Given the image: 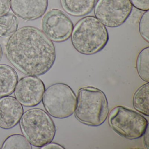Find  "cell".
<instances>
[{
    "label": "cell",
    "instance_id": "obj_8",
    "mask_svg": "<svg viewBox=\"0 0 149 149\" xmlns=\"http://www.w3.org/2000/svg\"><path fill=\"white\" fill-rule=\"evenodd\" d=\"M44 33L54 42L61 43L68 40L72 34L74 24L61 10L53 9L45 14L42 21Z\"/></svg>",
    "mask_w": 149,
    "mask_h": 149
},
{
    "label": "cell",
    "instance_id": "obj_2",
    "mask_svg": "<svg viewBox=\"0 0 149 149\" xmlns=\"http://www.w3.org/2000/svg\"><path fill=\"white\" fill-rule=\"evenodd\" d=\"M71 40L78 53L92 55L105 47L109 40V33L105 26L95 17L85 16L74 26Z\"/></svg>",
    "mask_w": 149,
    "mask_h": 149
},
{
    "label": "cell",
    "instance_id": "obj_23",
    "mask_svg": "<svg viewBox=\"0 0 149 149\" xmlns=\"http://www.w3.org/2000/svg\"><path fill=\"white\" fill-rule=\"evenodd\" d=\"M3 56V50H2V47L1 45L0 44V61H1V59Z\"/></svg>",
    "mask_w": 149,
    "mask_h": 149
},
{
    "label": "cell",
    "instance_id": "obj_11",
    "mask_svg": "<svg viewBox=\"0 0 149 149\" xmlns=\"http://www.w3.org/2000/svg\"><path fill=\"white\" fill-rule=\"evenodd\" d=\"M48 6V0H11V8L15 14L26 21L42 17Z\"/></svg>",
    "mask_w": 149,
    "mask_h": 149
},
{
    "label": "cell",
    "instance_id": "obj_5",
    "mask_svg": "<svg viewBox=\"0 0 149 149\" xmlns=\"http://www.w3.org/2000/svg\"><path fill=\"white\" fill-rule=\"evenodd\" d=\"M108 121L113 130L130 140L142 137L149 125L147 119L140 113L123 106L113 108L108 115Z\"/></svg>",
    "mask_w": 149,
    "mask_h": 149
},
{
    "label": "cell",
    "instance_id": "obj_9",
    "mask_svg": "<svg viewBox=\"0 0 149 149\" xmlns=\"http://www.w3.org/2000/svg\"><path fill=\"white\" fill-rule=\"evenodd\" d=\"M45 90V84L42 80L37 77L27 76L18 82L14 95L22 105L34 107L42 101Z\"/></svg>",
    "mask_w": 149,
    "mask_h": 149
},
{
    "label": "cell",
    "instance_id": "obj_18",
    "mask_svg": "<svg viewBox=\"0 0 149 149\" xmlns=\"http://www.w3.org/2000/svg\"><path fill=\"white\" fill-rule=\"evenodd\" d=\"M149 11H146L140 18L139 30L141 37L147 43L149 42Z\"/></svg>",
    "mask_w": 149,
    "mask_h": 149
},
{
    "label": "cell",
    "instance_id": "obj_22",
    "mask_svg": "<svg viewBox=\"0 0 149 149\" xmlns=\"http://www.w3.org/2000/svg\"><path fill=\"white\" fill-rule=\"evenodd\" d=\"M149 125H148L143 135V136L144 145L145 148L147 149H149Z\"/></svg>",
    "mask_w": 149,
    "mask_h": 149
},
{
    "label": "cell",
    "instance_id": "obj_1",
    "mask_svg": "<svg viewBox=\"0 0 149 149\" xmlns=\"http://www.w3.org/2000/svg\"><path fill=\"white\" fill-rule=\"evenodd\" d=\"M9 62L26 76L45 74L54 66L56 57L53 42L40 29L26 26L10 36L5 47Z\"/></svg>",
    "mask_w": 149,
    "mask_h": 149
},
{
    "label": "cell",
    "instance_id": "obj_21",
    "mask_svg": "<svg viewBox=\"0 0 149 149\" xmlns=\"http://www.w3.org/2000/svg\"><path fill=\"white\" fill-rule=\"evenodd\" d=\"M42 149H64L65 148L63 146L57 143H51L45 145L42 147H41Z\"/></svg>",
    "mask_w": 149,
    "mask_h": 149
},
{
    "label": "cell",
    "instance_id": "obj_12",
    "mask_svg": "<svg viewBox=\"0 0 149 149\" xmlns=\"http://www.w3.org/2000/svg\"><path fill=\"white\" fill-rule=\"evenodd\" d=\"M18 81V74L13 68L0 64V98L13 94Z\"/></svg>",
    "mask_w": 149,
    "mask_h": 149
},
{
    "label": "cell",
    "instance_id": "obj_20",
    "mask_svg": "<svg viewBox=\"0 0 149 149\" xmlns=\"http://www.w3.org/2000/svg\"><path fill=\"white\" fill-rule=\"evenodd\" d=\"M11 9V0H0V16L7 14Z\"/></svg>",
    "mask_w": 149,
    "mask_h": 149
},
{
    "label": "cell",
    "instance_id": "obj_4",
    "mask_svg": "<svg viewBox=\"0 0 149 149\" xmlns=\"http://www.w3.org/2000/svg\"><path fill=\"white\" fill-rule=\"evenodd\" d=\"M19 123L22 133L35 147H42L52 142L55 136L54 122L42 109L34 108L26 111Z\"/></svg>",
    "mask_w": 149,
    "mask_h": 149
},
{
    "label": "cell",
    "instance_id": "obj_6",
    "mask_svg": "<svg viewBox=\"0 0 149 149\" xmlns=\"http://www.w3.org/2000/svg\"><path fill=\"white\" fill-rule=\"evenodd\" d=\"M42 104L47 112L53 117L64 119L74 114L77 97L73 90L66 84H54L45 90Z\"/></svg>",
    "mask_w": 149,
    "mask_h": 149
},
{
    "label": "cell",
    "instance_id": "obj_10",
    "mask_svg": "<svg viewBox=\"0 0 149 149\" xmlns=\"http://www.w3.org/2000/svg\"><path fill=\"white\" fill-rule=\"evenodd\" d=\"M24 112L22 104L13 96L0 98V128L10 130L18 125Z\"/></svg>",
    "mask_w": 149,
    "mask_h": 149
},
{
    "label": "cell",
    "instance_id": "obj_16",
    "mask_svg": "<svg viewBox=\"0 0 149 149\" xmlns=\"http://www.w3.org/2000/svg\"><path fill=\"white\" fill-rule=\"evenodd\" d=\"M136 68L139 77L144 81L149 82V47L141 50L138 55Z\"/></svg>",
    "mask_w": 149,
    "mask_h": 149
},
{
    "label": "cell",
    "instance_id": "obj_24",
    "mask_svg": "<svg viewBox=\"0 0 149 149\" xmlns=\"http://www.w3.org/2000/svg\"><path fill=\"white\" fill-rule=\"evenodd\" d=\"M0 149H1V148H0Z\"/></svg>",
    "mask_w": 149,
    "mask_h": 149
},
{
    "label": "cell",
    "instance_id": "obj_7",
    "mask_svg": "<svg viewBox=\"0 0 149 149\" xmlns=\"http://www.w3.org/2000/svg\"><path fill=\"white\" fill-rule=\"evenodd\" d=\"M132 7L130 0H97L94 14L104 26L114 28L125 22L132 12Z\"/></svg>",
    "mask_w": 149,
    "mask_h": 149
},
{
    "label": "cell",
    "instance_id": "obj_14",
    "mask_svg": "<svg viewBox=\"0 0 149 149\" xmlns=\"http://www.w3.org/2000/svg\"><path fill=\"white\" fill-rule=\"evenodd\" d=\"M149 83L139 87L133 95L132 104L135 110L144 116H149Z\"/></svg>",
    "mask_w": 149,
    "mask_h": 149
},
{
    "label": "cell",
    "instance_id": "obj_19",
    "mask_svg": "<svg viewBox=\"0 0 149 149\" xmlns=\"http://www.w3.org/2000/svg\"><path fill=\"white\" fill-rule=\"evenodd\" d=\"M132 6L142 11H149V0H130Z\"/></svg>",
    "mask_w": 149,
    "mask_h": 149
},
{
    "label": "cell",
    "instance_id": "obj_15",
    "mask_svg": "<svg viewBox=\"0 0 149 149\" xmlns=\"http://www.w3.org/2000/svg\"><path fill=\"white\" fill-rule=\"evenodd\" d=\"M19 20L16 15L8 13L0 16V38H6L15 33L19 26Z\"/></svg>",
    "mask_w": 149,
    "mask_h": 149
},
{
    "label": "cell",
    "instance_id": "obj_3",
    "mask_svg": "<svg viewBox=\"0 0 149 149\" xmlns=\"http://www.w3.org/2000/svg\"><path fill=\"white\" fill-rule=\"evenodd\" d=\"M109 104L104 92L97 88L86 87L78 90L74 115L79 122L88 126H100L107 120Z\"/></svg>",
    "mask_w": 149,
    "mask_h": 149
},
{
    "label": "cell",
    "instance_id": "obj_13",
    "mask_svg": "<svg viewBox=\"0 0 149 149\" xmlns=\"http://www.w3.org/2000/svg\"><path fill=\"white\" fill-rule=\"evenodd\" d=\"M96 0H61L62 8L66 13L74 17L89 14L94 9Z\"/></svg>",
    "mask_w": 149,
    "mask_h": 149
},
{
    "label": "cell",
    "instance_id": "obj_17",
    "mask_svg": "<svg viewBox=\"0 0 149 149\" xmlns=\"http://www.w3.org/2000/svg\"><path fill=\"white\" fill-rule=\"evenodd\" d=\"M2 149H32V145L23 135L15 134L7 137L1 146Z\"/></svg>",
    "mask_w": 149,
    "mask_h": 149
}]
</instances>
